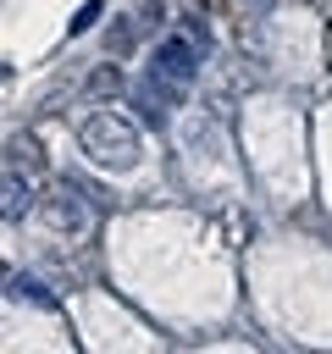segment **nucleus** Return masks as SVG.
Masks as SVG:
<instances>
[{
	"label": "nucleus",
	"instance_id": "nucleus-1",
	"mask_svg": "<svg viewBox=\"0 0 332 354\" xmlns=\"http://www.w3.org/2000/svg\"><path fill=\"white\" fill-rule=\"evenodd\" d=\"M77 149H83L94 166H105V171H127V166H138V155H144V133H138L133 116H122V111L105 105V111L83 116Z\"/></svg>",
	"mask_w": 332,
	"mask_h": 354
},
{
	"label": "nucleus",
	"instance_id": "nucleus-2",
	"mask_svg": "<svg viewBox=\"0 0 332 354\" xmlns=\"http://www.w3.org/2000/svg\"><path fill=\"white\" fill-rule=\"evenodd\" d=\"M39 227H44V238H55V243H83V238L94 232L89 205H83L77 194H66V188H50V194H44V205H39Z\"/></svg>",
	"mask_w": 332,
	"mask_h": 354
},
{
	"label": "nucleus",
	"instance_id": "nucleus-3",
	"mask_svg": "<svg viewBox=\"0 0 332 354\" xmlns=\"http://www.w3.org/2000/svg\"><path fill=\"white\" fill-rule=\"evenodd\" d=\"M199 61H205V39L194 44V33H172L166 44H155V66H160V72H172L177 83H194Z\"/></svg>",
	"mask_w": 332,
	"mask_h": 354
},
{
	"label": "nucleus",
	"instance_id": "nucleus-4",
	"mask_svg": "<svg viewBox=\"0 0 332 354\" xmlns=\"http://www.w3.org/2000/svg\"><path fill=\"white\" fill-rule=\"evenodd\" d=\"M0 210H6V221H11V227H17V221H22V210H28V177L17 171V160L6 166V205H0Z\"/></svg>",
	"mask_w": 332,
	"mask_h": 354
},
{
	"label": "nucleus",
	"instance_id": "nucleus-5",
	"mask_svg": "<svg viewBox=\"0 0 332 354\" xmlns=\"http://www.w3.org/2000/svg\"><path fill=\"white\" fill-rule=\"evenodd\" d=\"M6 293H11V299H28V304H39V310H55V293H50L44 282H33V277H11Z\"/></svg>",
	"mask_w": 332,
	"mask_h": 354
},
{
	"label": "nucleus",
	"instance_id": "nucleus-6",
	"mask_svg": "<svg viewBox=\"0 0 332 354\" xmlns=\"http://www.w3.org/2000/svg\"><path fill=\"white\" fill-rule=\"evenodd\" d=\"M89 94H100V100H116V94H122V66H116V61L94 66V72H89Z\"/></svg>",
	"mask_w": 332,
	"mask_h": 354
},
{
	"label": "nucleus",
	"instance_id": "nucleus-7",
	"mask_svg": "<svg viewBox=\"0 0 332 354\" xmlns=\"http://www.w3.org/2000/svg\"><path fill=\"white\" fill-rule=\"evenodd\" d=\"M105 50H111V55H127V50H133V22H127V17H116V22H111Z\"/></svg>",
	"mask_w": 332,
	"mask_h": 354
},
{
	"label": "nucleus",
	"instance_id": "nucleus-8",
	"mask_svg": "<svg viewBox=\"0 0 332 354\" xmlns=\"http://www.w3.org/2000/svg\"><path fill=\"white\" fill-rule=\"evenodd\" d=\"M100 11H105V0H89V6H83V11H77V17L66 22V33H89V28L100 22Z\"/></svg>",
	"mask_w": 332,
	"mask_h": 354
},
{
	"label": "nucleus",
	"instance_id": "nucleus-9",
	"mask_svg": "<svg viewBox=\"0 0 332 354\" xmlns=\"http://www.w3.org/2000/svg\"><path fill=\"white\" fill-rule=\"evenodd\" d=\"M160 17H166V6L160 0H144V22H160Z\"/></svg>",
	"mask_w": 332,
	"mask_h": 354
},
{
	"label": "nucleus",
	"instance_id": "nucleus-10",
	"mask_svg": "<svg viewBox=\"0 0 332 354\" xmlns=\"http://www.w3.org/2000/svg\"><path fill=\"white\" fill-rule=\"evenodd\" d=\"M188 6H194V11H205V17H216V11H221V0H188Z\"/></svg>",
	"mask_w": 332,
	"mask_h": 354
}]
</instances>
